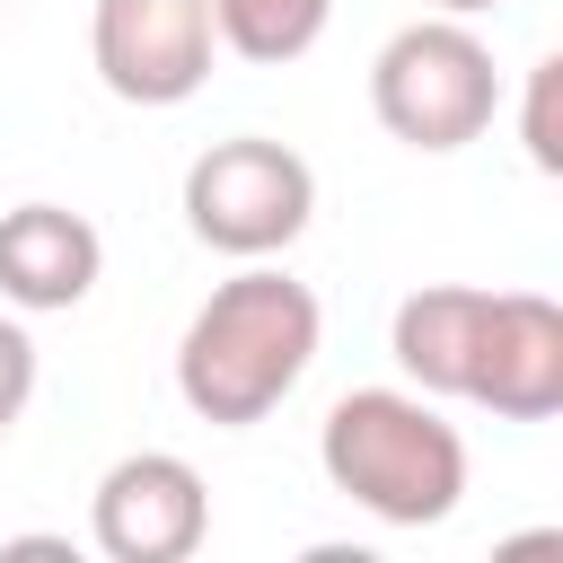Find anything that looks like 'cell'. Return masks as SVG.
Instances as JSON below:
<instances>
[{"label":"cell","instance_id":"1","mask_svg":"<svg viewBox=\"0 0 563 563\" xmlns=\"http://www.w3.org/2000/svg\"><path fill=\"white\" fill-rule=\"evenodd\" d=\"M317 334H325L317 290L255 255L246 273H229L185 317V343H176V396H185V413L211 422V431H246V422L282 413V396L317 361Z\"/></svg>","mask_w":563,"mask_h":563},{"label":"cell","instance_id":"3","mask_svg":"<svg viewBox=\"0 0 563 563\" xmlns=\"http://www.w3.org/2000/svg\"><path fill=\"white\" fill-rule=\"evenodd\" d=\"M369 114L387 123V141L405 150H466L493 132L501 114V70H493V44L466 26V18H413L378 44L369 62Z\"/></svg>","mask_w":563,"mask_h":563},{"label":"cell","instance_id":"12","mask_svg":"<svg viewBox=\"0 0 563 563\" xmlns=\"http://www.w3.org/2000/svg\"><path fill=\"white\" fill-rule=\"evenodd\" d=\"M26 396H35V334L0 308V440L18 431V413H26Z\"/></svg>","mask_w":563,"mask_h":563},{"label":"cell","instance_id":"11","mask_svg":"<svg viewBox=\"0 0 563 563\" xmlns=\"http://www.w3.org/2000/svg\"><path fill=\"white\" fill-rule=\"evenodd\" d=\"M519 141L537 176H563V53H545L528 70V106H519Z\"/></svg>","mask_w":563,"mask_h":563},{"label":"cell","instance_id":"9","mask_svg":"<svg viewBox=\"0 0 563 563\" xmlns=\"http://www.w3.org/2000/svg\"><path fill=\"white\" fill-rule=\"evenodd\" d=\"M484 299L493 290H475V282H422V290L396 299L387 352L422 396H457L466 405V361H475V334H484Z\"/></svg>","mask_w":563,"mask_h":563},{"label":"cell","instance_id":"4","mask_svg":"<svg viewBox=\"0 0 563 563\" xmlns=\"http://www.w3.org/2000/svg\"><path fill=\"white\" fill-rule=\"evenodd\" d=\"M317 211V167L290 150V141H264V132H229L211 141L194 167H185V229L211 246V255H282Z\"/></svg>","mask_w":563,"mask_h":563},{"label":"cell","instance_id":"10","mask_svg":"<svg viewBox=\"0 0 563 563\" xmlns=\"http://www.w3.org/2000/svg\"><path fill=\"white\" fill-rule=\"evenodd\" d=\"M325 18H334V0H211L220 44H229L238 62H255V70L299 62V53L325 35Z\"/></svg>","mask_w":563,"mask_h":563},{"label":"cell","instance_id":"6","mask_svg":"<svg viewBox=\"0 0 563 563\" xmlns=\"http://www.w3.org/2000/svg\"><path fill=\"white\" fill-rule=\"evenodd\" d=\"M88 537L106 563H185L211 537V493L176 449H132L97 475Z\"/></svg>","mask_w":563,"mask_h":563},{"label":"cell","instance_id":"5","mask_svg":"<svg viewBox=\"0 0 563 563\" xmlns=\"http://www.w3.org/2000/svg\"><path fill=\"white\" fill-rule=\"evenodd\" d=\"M211 0H97L88 18V62L123 106H185L211 79Z\"/></svg>","mask_w":563,"mask_h":563},{"label":"cell","instance_id":"8","mask_svg":"<svg viewBox=\"0 0 563 563\" xmlns=\"http://www.w3.org/2000/svg\"><path fill=\"white\" fill-rule=\"evenodd\" d=\"M97 273H106V238H97L79 211H62V202H18V211H0V299H9L18 317H62V308H79V299L97 290Z\"/></svg>","mask_w":563,"mask_h":563},{"label":"cell","instance_id":"7","mask_svg":"<svg viewBox=\"0 0 563 563\" xmlns=\"http://www.w3.org/2000/svg\"><path fill=\"white\" fill-rule=\"evenodd\" d=\"M466 405L501 422H545L563 413V308L545 290H493L484 334L466 361Z\"/></svg>","mask_w":563,"mask_h":563},{"label":"cell","instance_id":"13","mask_svg":"<svg viewBox=\"0 0 563 563\" xmlns=\"http://www.w3.org/2000/svg\"><path fill=\"white\" fill-rule=\"evenodd\" d=\"M440 18H475V9H501V0H431Z\"/></svg>","mask_w":563,"mask_h":563},{"label":"cell","instance_id":"2","mask_svg":"<svg viewBox=\"0 0 563 563\" xmlns=\"http://www.w3.org/2000/svg\"><path fill=\"white\" fill-rule=\"evenodd\" d=\"M317 466L343 501L387 528H440L466 501V440L431 413L422 387H352L325 405Z\"/></svg>","mask_w":563,"mask_h":563}]
</instances>
